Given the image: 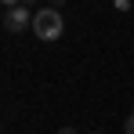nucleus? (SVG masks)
<instances>
[{"instance_id":"4","label":"nucleus","mask_w":134,"mask_h":134,"mask_svg":"<svg viewBox=\"0 0 134 134\" xmlns=\"http://www.w3.org/2000/svg\"><path fill=\"white\" fill-rule=\"evenodd\" d=\"M58 134H76V131H72V127H62V131H58Z\"/></svg>"},{"instance_id":"1","label":"nucleus","mask_w":134,"mask_h":134,"mask_svg":"<svg viewBox=\"0 0 134 134\" xmlns=\"http://www.w3.org/2000/svg\"><path fill=\"white\" fill-rule=\"evenodd\" d=\"M62 15H58V7H40V11H33V33L40 36V40H58L62 36Z\"/></svg>"},{"instance_id":"3","label":"nucleus","mask_w":134,"mask_h":134,"mask_svg":"<svg viewBox=\"0 0 134 134\" xmlns=\"http://www.w3.org/2000/svg\"><path fill=\"white\" fill-rule=\"evenodd\" d=\"M123 134H134V112L127 116V123H123Z\"/></svg>"},{"instance_id":"2","label":"nucleus","mask_w":134,"mask_h":134,"mask_svg":"<svg viewBox=\"0 0 134 134\" xmlns=\"http://www.w3.org/2000/svg\"><path fill=\"white\" fill-rule=\"evenodd\" d=\"M4 29H7V33H25V29H33V15H29V7L11 4L7 15H4Z\"/></svg>"}]
</instances>
